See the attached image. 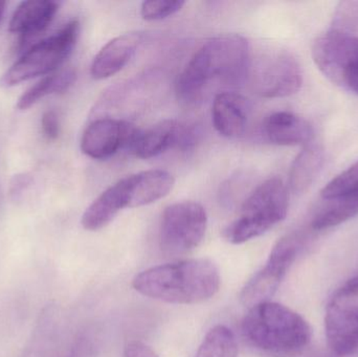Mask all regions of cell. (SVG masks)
I'll list each match as a JSON object with an SVG mask.
<instances>
[{
	"label": "cell",
	"mask_w": 358,
	"mask_h": 357,
	"mask_svg": "<svg viewBox=\"0 0 358 357\" xmlns=\"http://www.w3.org/2000/svg\"><path fill=\"white\" fill-rule=\"evenodd\" d=\"M300 243L296 234L286 235L275 243L265 265L242 289L240 301L243 305L250 308L275 295L296 260Z\"/></svg>",
	"instance_id": "cell-10"
},
{
	"label": "cell",
	"mask_w": 358,
	"mask_h": 357,
	"mask_svg": "<svg viewBox=\"0 0 358 357\" xmlns=\"http://www.w3.org/2000/svg\"><path fill=\"white\" fill-rule=\"evenodd\" d=\"M324 159L321 147L313 143L304 147L290 170L289 187L294 194H302L315 182L323 169Z\"/></svg>",
	"instance_id": "cell-18"
},
{
	"label": "cell",
	"mask_w": 358,
	"mask_h": 357,
	"mask_svg": "<svg viewBox=\"0 0 358 357\" xmlns=\"http://www.w3.org/2000/svg\"><path fill=\"white\" fill-rule=\"evenodd\" d=\"M141 130L124 119L99 117L84 131L81 150L90 159H109L121 149L131 150Z\"/></svg>",
	"instance_id": "cell-11"
},
{
	"label": "cell",
	"mask_w": 358,
	"mask_h": 357,
	"mask_svg": "<svg viewBox=\"0 0 358 357\" xmlns=\"http://www.w3.org/2000/svg\"><path fill=\"white\" fill-rule=\"evenodd\" d=\"M79 33V21L73 20L58 33L38 42L2 75L0 85L12 87L56 71L71 56Z\"/></svg>",
	"instance_id": "cell-5"
},
{
	"label": "cell",
	"mask_w": 358,
	"mask_h": 357,
	"mask_svg": "<svg viewBox=\"0 0 358 357\" xmlns=\"http://www.w3.org/2000/svg\"><path fill=\"white\" fill-rule=\"evenodd\" d=\"M185 2L181 0H149L144 1L141 6V15L145 20L157 21L168 18L178 13L185 6Z\"/></svg>",
	"instance_id": "cell-24"
},
{
	"label": "cell",
	"mask_w": 358,
	"mask_h": 357,
	"mask_svg": "<svg viewBox=\"0 0 358 357\" xmlns=\"http://www.w3.org/2000/svg\"><path fill=\"white\" fill-rule=\"evenodd\" d=\"M76 79L77 73L73 68L63 69L54 75H48L20 96L17 103V108L19 110H27L45 96L63 94L73 85Z\"/></svg>",
	"instance_id": "cell-20"
},
{
	"label": "cell",
	"mask_w": 358,
	"mask_h": 357,
	"mask_svg": "<svg viewBox=\"0 0 358 357\" xmlns=\"http://www.w3.org/2000/svg\"><path fill=\"white\" fill-rule=\"evenodd\" d=\"M208 226L206 209L195 201L166 207L159 228V249L168 258L187 255L203 240Z\"/></svg>",
	"instance_id": "cell-6"
},
{
	"label": "cell",
	"mask_w": 358,
	"mask_h": 357,
	"mask_svg": "<svg viewBox=\"0 0 358 357\" xmlns=\"http://www.w3.org/2000/svg\"><path fill=\"white\" fill-rule=\"evenodd\" d=\"M31 184V176L27 174H20L15 176L10 182V193L13 197H19Z\"/></svg>",
	"instance_id": "cell-27"
},
{
	"label": "cell",
	"mask_w": 358,
	"mask_h": 357,
	"mask_svg": "<svg viewBox=\"0 0 358 357\" xmlns=\"http://www.w3.org/2000/svg\"><path fill=\"white\" fill-rule=\"evenodd\" d=\"M358 215V195L323 198L311 220V228L324 231L340 226Z\"/></svg>",
	"instance_id": "cell-19"
},
{
	"label": "cell",
	"mask_w": 358,
	"mask_h": 357,
	"mask_svg": "<svg viewBox=\"0 0 358 357\" xmlns=\"http://www.w3.org/2000/svg\"><path fill=\"white\" fill-rule=\"evenodd\" d=\"M250 78L255 92L263 98L292 96L303 83L302 69L287 50H271L250 63Z\"/></svg>",
	"instance_id": "cell-9"
},
{
	"label": "cell",
	"mask_w": 358,
	"mask_h": 357,
	"mask_svg": "<svg viewBox=\"0 0 358 357\" xmlns=\"http://www.w3.org/2000/svg\"><path fill=\"white\" fill-rule=\"evenodd\" d=\"M358 195V161L338 174L322 190L323 198Z\"/></svg>",
	"instance_id": "cell-22"
},
{
	"label": "cell",
	"mask_w": 358,
	"mask_h": 357,
	"mask_svg": "<svg viewBox=\"0 0 358 357\" xmlns=\"http://www.w3.org/2000/svg\"><path fill=\"white\" fill-rule=\"evenodd\" d=\"M199 136V129L195 125L165 119L146 131H141L131 151L138 159H152L170 149L189 150L197 144Z\"/></svg>",
	"instance_id": "cell-12"
},
{
	"label": "cell",
	"mask_w": 358,
	"mask_h": 357,
	"mask_svg": "<svg viewBox=\"0 0 358 357\" xmlns=\"http://www.w3.org/2000/svg\"><path fill=\"white\" fill-rule=\"evenodd\" d=\"M42 131L48 140H55L60 133V122L55 110H48L43 113L41 119Z\"/></svg>",
	"instance_id": "cell-25"
},
{
	"label": "cell",
	"mask_w": 358,
	"mask_h": 357,
	"mask_svg": "<svg viewBox=\"0 0 358 357\" xmlns=\"http://www.w3.org/2000/svg\"><path fill=\"white\" fill-rule=\"evenodd\" d=\"M330 29L355 34L358 29V1L341 2L334 13Z\"/></svg>",
	"instance_id": "cell-23"
},
{
	"label": "cell",
	"mask_w": 358,
	"mask_h": 357,
	"mask_svg": "<svg viewBox=\"0 0 358 357\" xmlns=\"http://www.w3.org/2000/svg\"><path fill=\"white\" fill-rule=\"evenodd\" d=\"M4 8H6V2L0 1V20H1L2 15H3Z\"/></svg>",
	"instance_id": "cell-28"
},
{
	"label": "cell",
	"mask_w": 358,
	"mask_h": 357,
	"mask_svg": "<svg viewBox=\"0 0 358 357\" xmlns=\"http://www.w3.org/2000/svg\"><path fill=\"white\" fill-rule=\"evenodd\" d=\"M250 43L243 36L227 34L202 44L176 82V94L185 104L201 102L215 86H236L250 75Z\"/></svg>",
	"instance_id": "cell-1"
},
{
	"label": "cell",
	"mask_w": 358,
	"mask_h": 357,
	"mask_svg": "<svg viewBox=\"0 0 358 357\" xmlns=\"http://www.w3.org/2000/svg\"><path fill=\"white\" fill-rule=\"evenodd\" d=\"M317 68L338 87L358 94V36L332 31L313 43Z\"/></svg>",
	"instance_id": "cell-7"
},
{
	"label": "cell",
	"mask_w": 358,
	"mask_h": 357,
	"mask_svg": "<svg viewBox=\"0 0 358 357\" xmlns=\"http://www.w3.org/2000/svg\"><path fill=\"white\" fill-rule=\"evenodd\" d=\"M220 272L208 259H187L155 266L136 275L132 286L141 295L170 304L202 303L219 291Z\"/></svg>",
	"instance_id": "cell-2"
},
{
	"label": "cell",
	"mask_w": 358,
	"mask_h": 357,
	"mask_svg": "<svg viewBox=\"0 0 358 357\" xmlns=\"http://www.w3.org/2000/svg\"><path fill=\"white\" fill-rule=\"evenodd\" d=\"M123 357H159L151 347L141 341H131L124 348Z\"/></svg>",
	"instance_id": "cell-26"
},
{
	"label": "cell",
	"mask_w": 358,
	"mask_h": 357,
	"mask_svg": "<svg viewBox=\"0 0 358 357\" xmlns=\"http://www.w3.org/2000/svg\"><path fill=\"white\" fill-rule=\"evenodd\" d=\"M59 10V3L50 0H29L19 4L13 14L8 31L23 39L38 35L48 29Z\"/></svg>",
	"instance_id": "cell-17"
},
{
	"label": "cell",
	"mask_w": 358,
	"mask_h": 357,
	"mask_svg": "<svg viewBox=\"0 0 358 357\" xmlns=\"http://www.w3.org/2000/svg\"><path fill=\"white\" fill-rule=\"evenodd\" d=\"M126 207H138L157 203L174 187L173 176L165 170H148L122 178Z\"/></svg>",
	"instance_id": "cell-13"
},
{
	"label": "cell",
	"mask_w": 358,
	"mask_h": 357,
	"mask_svg": "<svg viewBox=\"0 0 358 357\" xmlns=\"http://www.w3.org/2000/svg\"><path fill=\"white\" fill-rule=\"evenodd\" d=\"M244 342L267 357H299L310 345L313 331L294 310L275 302L250 308L241 323Z\"/></svg>",
	"instance_id": "cell-3"
},
{
	"label": "cell",
	"mask_w": 358,
	"mask_h": 357,
	"mask_svg": "<svg viewBox=\"0 0 358 357\" xmlns=\"http://www.w3.org/2000/svg\"><path fill=\"white\" fill-rule=\"evenodd\" d=\"M195 357H238L237 340L233 331L224 325L210 329Z\"/></svg>",
	"instance_id": "cell-21"
},
{
	"label": "cell",
	"mask_w": 358,
	"mask_h": 357,
	"mask_svg": "<svg viewBox=\"0 0 358 357\" xmlns=\"http://www.w3.org/2000/svg\"><path fill=\"white\" fill-rule=\"evenodd\" d=\"M250 115V101L233 92H219L215 96L212 119L219 134L229 138H239L248 127Z\"/></svg>",
	"instance_id": "cell-15"
},
{
	"label": "cell",
	"mask_w": 358,
	"mask_h": 357,
	"mask_svg": "<svg viewBox=\"0 0 358 357\" xmlns=\"http://www.w3.org/2000/svg\"><path fill=\"white\" fill-rule=\"evenodd\" d=\"M143 40V33L131 31L107 42L92 61V77L94 80H104L121 71L134 58Z\"/></svg>",
	"instance_id": "cell-14"
},
{
	"label": "cell",
	"mask_w": 358,
	"mask_h": 357,
	"mask_svg": "<svg viewBox=\"0 0 358 357\" xmlns=\"http://www.w3.org/2000/svg\"><path fill=\"white\" fill-rule=\"evenodd\" d=\"M288 207L285 184L280 178H269L245 199L240 215L223 230V238L231 245H242L262 236L285 219Z\"/></svg>",
	"instance_id": "cell-4"
},
{
	"label": "cell",
	"mask_w": 358,
	"mask_h": 357,
	"mask_svg": "<svg viewBox=\"0 0 358 357\" xmlns=\"http://www.w3.org/2000/svg\"><path fill=\"white\" fill-rule=\"evenodd\" d=\"M265 138L277 146H307L313 143V126L299 115L287 111L271 113L263 124Z\"/></svg>",
	"instance_id": "cell-16"
},
{
	"label": "cell",
	"mask_w": 358,
	"mask_h": 357,
	"mask_svg": "<svg viewBox=\"0 0 358 357\" xmlns=\"http://www.w3.org/2000/svg\"><path fill=\"white\" fill-rule=\"evenodd\" d=\"M328 345L334 354L346 356L358 348V276L334 293L325 316Z\"/></svg>",
	"instance_id": "cell-8"
}]
</instances>
